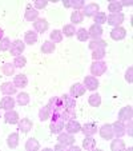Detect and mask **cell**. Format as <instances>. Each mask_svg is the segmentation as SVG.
Wrapping results in <instances>:
<instances>
[{"mask_svg":"<svg viewBox=\"0 0 133 151\" xmlns=\"http://www.w3.org/2000/svg\"><path fill=\"white\" fill-rule=\"evenodd\" d=\"M47 107L49 109L51 114H53V112H61L63 110H64V102H63L61 98L53 96V98H51V99H49Z\"/></svg>","mask_w":133,"mask_h":151,"instance_id":"6da1fadb","label":"cell"},{"mask_svg":"<svg viewBox=\"0 0 133 151\" xmlns=\"http://www.w3.org/2000/svg\"><path fill=\"white\" fill-rule=\"evenodd\" d=\"M105 71H107V63L101 62V60H96V62L92 63L91 74L93 75V76H101Z\"/></svg>","mask_w":133,"mask_h":151,"instance_id":"7a4b0ae2","label":"cell"},{"mask_svg":"<svg viewBox=\"0 0 133 151\" xmlns=\"http://www.w3.org/2000/svg\"><path fill=\"white\" fill-rule=\"evenodd\" d=\"M124 19H125V16H124V14H110L109 16L107 17V22H108V24H110V26H113V27H120V24L124 22Z\"/></svg>","mask_w":133,"mask_h":151,"instance_id":"3957f363","label":"cell"},{"mask_svg":"<svg viewBox=\"0 0 133 151\" xmlns=\"http://www.w3.org/2000/svg\"><path fill=\"white\" fill-rule=\"evenodd\" d=\"M112 130H113V137H116V138H121L127 134L125 124L122 122H120V120H117V122H115L112 124Z\"/></svg>","mask_w":133,"mask_h":151,"instance_id":"277c9868","label":"cell"},{"mask_svg":"<svg viewBox=\"0 0 133 151\" xmlns=\"http://www.w3.org/2000/svg\"><path fill=\"white\" fill-rule=\"evenodd\" d=\"M85 86L81 84V83H75L73 86L71 87V91H69V95L72 98H80L85 94Z\"/></svg>","mask_w":133,"mask_h":151,"instance_id":"5b68a950","label":"cell"},{"mask_svg":"<svg viewBox=\"0 0 133 151\" xmlns=\"http://www.w3.org/2000/svg\"><path fill=\"white\" fill-rule=\"evenodd\" d=\"M132 115H133V110L130 106H127V107H122L119 112V120L122 123L128 122V120L132 119Z\"/></svg>","mask_w":133,"mask_h":151,"instance_id":"8992f818","label":"cell"},{"mask_svg":"<svg viewBox=\"0 0 133 151\" xmlns=\"http://www.w3.org/2000/svg\"><path fill=\"white\" fill-rule=\"evenodd\" d=\"M24 48H26V44H24L21 40H15L14 43L11 44V54L15 55V56H19V55L23 54Z\"/></svg>","mask_w":133,"mask_h":151,"instance_id":"52a82bcc","label":"cell"},{"mask_svg":"<svg viewBox=\"0 0 133 151\" xmlns=\"http://www.w3.org/2000/svg\"><path fill=\"white\" fill-rule=\"evenodd\" d=\"M57 140H59V143L67 146V147H69L71 145H73L75 143V138L72 137V134H68V132H63V134L60 132Z\"/></svg>","mask_w":133,"mask_h":151,"instance_id":"ba28073f","label":"cell"},{"mask_svg":"<svg viewBox=\"0 0 133 151\" xmlns=\"http://www.w3.org/2000/svg\"><path fill=\"white\" fill-rule=\"evenodd\" d=\"M125 36H127V29L122 27H115L110 31V37L113 40H122Z\"/></svg>","mask_w":133,"mask_h":151,"instance_id":"9c48e42d","label":"cell"},{"mask_svg":"<svg viewBox=\"0 0 133 151\" xmlns=\"http://www.w3.org/2000/svg\"><path fill=\"white\" fill-rule=\"evenodd\" d=\"M84 86H85V88H87V90L95 91V90L99 88V80H97L95 76H85Z\"/></svg>","mask_w":133,"mask_h":151,"instance_id":"30bf717a","label":"cell"},{"mask_svg":"<svg viewBox=\"0 0 133 151\" xmlns=\"http://www.w3.org/2000/svg\"><path fill=\"white\" fill-rule=\"evenodd\" d=\"M81 131L84 132L85 137H93V135L96 134V131H97V126H96V123H93V122H91V123H85V124L83 126Z\"/></svg>","mask_w":133,"mask_h":151,"instance_id":"8fae6325","label":"cell"},{"mask_svg":"<svg viewBox=\"0 0 133 151\" xmlns=\"http://www.w3.org/2000/svg\"><path fill=\"white\" fill-rule=\"evenodd\" d=\"M99 9H100L99 4H96V3H91V4H88V6H85V7H84V12H83V15H84V16H87V17L95 16V15H96L97 12H99Z\"/></svg>","mask_w":133,"mask_h":151,"instance_id":"7c38bea8","label":"cell"},{"mask_svg":"<svg viewBox=\"0 0 133 151\" xmlns=\"http://www.w3.org/2000/svg\"><path fill=\"white\" fill-rule=\"evenodd\" d=\"M102 27L99 26V24H92L91 28L88 29V34H89V37H92V39H100V36L102 35Z\"/></svg>","mask_w":133,"mask_h":151,"instance_id":"4fadbf2b","label":"cell"},{"mask_svg":"<svg viewBox=\"0 0 133 151\" xmlns=\"http://www.w3.org/2000/svg\"><path fill=\"white\" fill-rule=\"evenodd\" d=\"M100 135H101V138H104V139L107 140H110L112 138H113V130H112V124H104L101 128H100Z\"/></svg>","mask_w":133,"mask_h":151,"instance_id":"5bb4252c","label":"cell"},{"mask_svg":"<svg viewBox=\"0 0 133 151\" xmlns=\"http://www.w3.org/2000/svg\"><path fill=\"white\" fill-rule=\"evenodd\" d=\"M4 119H6V123H8V124H16V123H19V114L14 110H8L4 115Z\"/></svg>","mask_w":133,"mask_h":151,"instance_id":"9a60e30c","label":"cell"},{"mask_svg":"<svg viewBox=\"0 0 133 151\" xmlns=\"http://www.w3.org/2000/svg\"><path fill=\"white\" fill-rule=\"evenodd\" d=\"M65 128H67V132L68 134H76V132H79L80 130H81V124H80L77 120H68V123H67V126H65Z\"/></svg>","mask_w":133,"mask_h":151,"instance_id":"2e32d148","label":"cell"},{"mask_svg":"<svg viewBox=\"0 0 133 151\" xmlns=\"http://www.w3.org/2000/svg\"><path fill=\"white\" fill-rule=\"evenodd\" d=\"M33 27H35V31L36 32L43 34V32H46L47 29H48V22H47L46 19H37V20H35Z\"/></svg>","mask_w":133,"mask_h":151,"instance_id":"e0dca14e","label":"cell"},{"mask_svg":"<svg viewBox=\"0 0 133 151\" xmlns=\"http://www.w3.org/2000/svg\"><path fill=\"white\" fill-rule=\"evenodd\" d=\"M32 126H33V123H32L28 118H24V119L19 120V130L21 132H24V134H27V132L31 131Z\"/></svg>","mask_w":133,"mask_h":151,"instance_id":"ac0fdd59","label":"cell"},{"mask_svg":"<svg viewBox=\"0 0 133 151\" xmlns=\"http://www.w3.org/2000/svg\"><path fill=\"white\" fill-rule=\"evenodd\" d=\"M0 107L1 109H4V110H12L15 107V100H14V98H11L9 95H7V96H4L3 99L0 100Z\"/></svg>","mask_w":133,"mask_h":151,"instance_id":"d6986e66","label":"cell"},{"mask_svg":"<svg viewBox=\"0 0 133 151\" xmlns=\"http://www.w3.org/2000/svg\"><path fill=\"white\" fill-rule=\"evenodd\" d=\"M39 19V12H37V9L32 8L31 4H28L27 6V11H26V20H28V22H35V20Z\"/></svg>","mask_w":133,"mask_h":151,"instance_id":"ffe728a7","label":"cell"},{"mask_svg":"<svg viewBox=\"0 0 133 151\" xmlns=\"http://www.w3.org/2000/svg\"><path fill=\"white\" fill-rule=\"evenodd\" d=\"M0 90H1V92H3L4 95H14L15 92H16V87H15V84L11 82L3 83L1 87H0Z\"/></svg>","mask_w":133,"mask_h":151,"instance_id":"44dd1931","label":"cell"},{"mask_svg":"<svg viewBox=\"0 0 133 151\" xmlns=\"http://www.w3.org/2000/svg\"><path fill=\"white\" fill-rule=\"evenodd\" d=\"M89 48L92 51H96V50H105L107 48V42L101 39H95L89 43Z\"/></svg>","mask_w":133,"mask_h":151,"instance_id":"7402d4cb","label":"cell"},{"mask_svg":"<svg viewBox=\"0 0 133 151\" xmlns=\"http://www.w3.org/2000/svg\"><path fill=\"white\" fill-rule=\"evenodd\" d=\"M14 84H15V87H26L27 84H28V79H27V76L26 75H23V74H19V75H16L15 76V79H14Z\"/></svg>","mask_w":133,"mask_h":151,"instance_id":"603a6c76","label":"cell"},{"mask_svg":"<svg viewBox=\"0 0 133 151\" xmlns=\"http://www.w3.org/2000/svg\"><path fill=\"white\" fill-rule=\"evenodd\" d=\"M49 130H51L52 134H60V132L64 130V120H57V122H52L49 126Z\"/></svg>","mask_w":133,"mask_h":151,"instance_id":"cb8c5ba5","label":"cell"},{"mask_svg":"<svg viewBox=\"0 0 133 151\" xmlns=\"http://www.w3.org/2000/svg\"><path fill=\"white\" fill-rule=\"evenodd\" d=\"M24 42H26L27 44H29V46L35 44V43L37 42V34H36V31H27L26 34H24Z\"/></svg>","mask_w":133,"mask_h":151,"instance_id":"d4e9b609","label":"cell"},{"mask_svg":"<svg viewBox=\"0 0 133 151\" xmlns=\"http://www.w3.org/2000/svg\"><path fill=\"white\" fill-rule=\"evenodd\" d=\"M61 118L64 120H73V119H76V110H75V109H64L61 111Z\"/></svg>","mask_w":133,"mask_h":151,"instance_id":"484cf974","label":"cell"},{"mask_svg":"<svg viewBox=\"0 0 133 151\" xmlns=\"http://www.w3.org/2000/svg\"><path fill=\"white\" fill-rule=\"evenodd\" d=\"M61 99L64 102V109H75L76 107V100L71 95H63Z\"/></svg>","mask_w":133,"mask_h":151,"instance_id":"4316f807","label":"cell"},{"mask_svg":"<svg viewBox=\"0 0 133 151\" xmlns=\"http://www.w3.org/2000/svg\"><path fill=\"white\" fill-rule=\"evenodd\" d=\"M7 145H8L9 148H16L19 146V134L17 132H14L11 134L8 138H7Z\"/></svg>","mask_w":133,"mask_h":151,"instance_id":"83f0119b","label":"cell"},{"mask_svg":"<svg viewBox=\"0 0 133 151\" xmlns=\"http://www.w3.org/2000/svg\"><path fill=\"white\" fill-rule=\"evenodd\" d=\"M124 148H125V143L120 138H116V139L112 140V143H110V150L112 151H122Z\"/></svg>","mask_w":133,"mask_h":151,"instance_id":"f1b7e54d","label":"cell"},{"mask_svg":"<svg viewBox=\"0 0 133 151\" xmlns=\"http://www.w3.org/2000/svg\"><path fill=\"white\" fill-rule=\"evenodd\" d=\"M83 147L89 151L95 150V147H96V139H93L92 137H85V139L83 140Z\"/></svg>","mask_w":133,"mask_h":151,"instance_id":"f546056e","label":"cell"},{"mask_svg":"<svg viewBox=\"0 0 133 151\" xmlns=\"http://www.w3.org/2000/svg\"><path fill=\"white\" fill-rule=\"evenodd\" d=\"M122 9V6L120 1H116V0H112L108 6V11L112 12V14H120Z\"/></svg>","mask_w":133,"mask_h":151,"instance_id":"4dcf8cb0","label":"cell"},{"mask_svg":"<svg viewBox=\"0 0 133 151\" xmlns=\"http://www.w3.org/2000/svg\"><path fill=\"white\" fill-rule=\"evenodd\" d=\"M40 148V143L37 142L35 138H31V139L27 140L26 143V150L27 151H37Z\"/></svg>","mask_w":133,"mask_h":151,"instance_id":"1f68e13d","label":"cell"},{"mask_svg":"<svg viewBox=\"0 0 133 151\" xmlns=\"http://www.w3.org/2000/svg\"><path fill=\"white\" fill-rule=\"evenodd\" d=\"M55 51V43H52L51 40H47V42L43 43V46H41V52L43 54H52V52Z\"/></svg>","mask_w":133,"mask_h":151,"instance_id":"d6a6232c","label":"cell"},{"mask_svg":"<svg viewBox=\"0 0 133 151\" xmlns=\"http://www.w3.org/2000/svg\"><path fill=\"white\" fill-rule=\"evenodd\" d=\"M88 102H89V104L92 107H99L101 104V96L99 94H92L91 96L88 98Z\"/></svg>","mask_w":133,"mask_h":151,"instance_id":"836d02e7","label":"cell"},{"mask_svg":"<svg viewBox=\"0 0 133 151\" xmlns=\"http://www.w3.org/2000/svg\"><path fill=\"white\" fill-rule=\"evenodd\" d=\"M49 37H51L52 43H60L63 40V32L60 29H53L51 32V35H49Z\"/></svg>","mask_w":133,"mask_h":151,"instance_id":"e575fe53","label":"cell"},{"mask_svg":"<svg viewBox=\"0 0 133 151\" xmlns=\"http://www.w3.org/2000/svg\"><path fill=\"white\" fill-rule=\"evenodd\" d=\"M83 20H84V15H83V12H80V11L72 12V15H71V22L72 23L79 24V23H83Z\"/></svg>","mask_w":133,"mask_h":151,"instance_id":"d590c367","label":"cell"},{"mask_svg":"<svg viewBox=\"0 0 133 151\" xmlns=\"http://www.w3.org/2000/svg\"><path fill=\"white\" fill-rule=\"evenodd\" d=\"M27 64V59L23 56V55H19V56H15V60H14V66L17 67V68H23L26 67Z\"/></svg>","mask_w":133,"mask_h":151,"instance_id":"8d00e7d4","label":"cell"},{"mask_svg":"<svg viewBox=\"0 0 133 151\" xmlns=\"http://www.w3.org/2000/svg\"><path fill=\"white\" fill-rule=\"evenodd\" d=\"M76 36L77 39L80 40V42H87L88 39H89V34H88V29L85 28H80L76 31Z\"/></svg>","mask_w":133,"mask_h":151,"instance_id":"74e56055","label":"cell"},{"mask_svg":"<svg viewBox=\"0 0 133 151\" xmlns=\"http://www.w3.org/2000/svg\"><path fill=\"white\" fill-rule=\"evenodd\" d=\"M49 116H51V111H49V109L47 107V106H44L43 109H40L39 111V118L41 122H44V120L49 119Z\"/></svg>","mask_w":133,"mask_h":151,"instance_id":"f35d334b","label":"cell"},{"mask_svg":"<svg viewBox=\"0 0 133 151\" xmlns=\"http://www.w3.org/2000/svg\"><path fill=\"white\" fill-rule=\"evenodd\" d=\"M17 103L20 106H27L29 103V95L27 92H20L17 95Z\"/></svg>","mask_w":133,"mask_h":151,"instance_id":"ab89813d","label":"cell"},{"mask_svg":"<svg viewBox=\"0 0 133 151\" xmlns=\"http://www.w3.org/2000/svg\"><path fill=\"white\" fill-rule=\"evenodd\" d=\"M61 32L65 35V36L71 37V36H73V35L76 34V29H75L73 24H67V26H64V28H63Z\"/></svg>","mask_w":133,"mask_h":151,"instance_id":"60d3db41","label":"cell"},{"mask_svg":"<svg viewBox=\"0 0 133 151\" xmlns=\"http://www.w3.org/2000/svg\"><path fill=\"white\" fill-rule=\"evenodd\" d=\"M95 24H99V26H101V24L107 23V15L104 14V12H97L96 15H95Z\"/></svg>","mask_w":133,"mask_h":151,"instance_id":"b9f144b4","label":"cell"},{"mask_svg":"<svg viewBox=\"0 0 133 151\" xmlns=\"http://www.w3.org/2000/svg\"><path fill=\"white\" fill-rule=\"evenodd\" d=\"M15 68H16V67L14 66V63H6L1 70H3V72L7 75V76H11V75H14Z\"/></svg>","mask_w":133,"mask_h":151,"instance_id":"7bdbcfd3","label":"cell"},{"mask_svg":"<svg viewBox=\"0 0 133 151\" xmlns=\"http://www.w3.org/2000/svg\"><path fill=\"white\" fill-rule=\"evenodd\" d=\"M69 6H71V8H75V9L84 8L85 0H69Z\"/></svg>","mask_w":133,"mask_h":151,"instance_id":"ee69618b","label":"cell"},{"mask_svg":"<svg viewBox=\"0 0 133 151\" xmlns=\"http://www.w3.org/2000/svg\"><path fill=\"white\" fill-rule=\"evenodd\" d=\"M11 48V40L8 37H3L0 40V51H7Z\"/></svg>","mask_w":133,"mask_h":151,"instance_id":"f6af8a7d","label":"cell"},{"mask_svg":"<svg viewBox=\"0 0 133 151\" xmlns=\"http://www.w3.org/2000/svg\"><path fill=\"white\" fill-rule=\"evenodd\" d=\"M104 56H105V50H96V51H93V54H92V59H93V62H96V60H101Z\"/></svg>","mask_w":133,"mask_h":151,"instance_id":"bcb514c9","label":"cell"},{"mask_svg":"<svg viewBox=\"0 0 133 151\" xmlns=\"http://www.w3.org/2000/svg\"><path fill=\"white\" fill-rule=\"evenodd\" d=\"M47 4H48V1H47V0H36V1H35V9L46 8Z\"/></svg>","mask_w":133,"mask_h":151,"instance_id":"7dc6e473","label":"cell"},{"mask_svg":"<svg viewBox=\"0 0 133 151\" xmlns=\"http://www.w3.org/2000/svg\"><path fill=\"white\" fill-rule=\"evenodd\" d=\"M125 79H127L128 83H132L133 82V68L132 67H129L127 71V74H125Z\"/></svg>","mask_w":133,"mask_h":151,"instance_id":"c3c4849f","label":"cell"},{"mask_svg":"<svg viewBox=\"0 0 133 151\" xmlns=\"http://www.w3.org/2000/svg\"><path fill=\"white\" fill-rule=\"evenodd\" d=\"M121 6L122 7H132L133 6V1H132V0H122Z\"/></svg>","mask_w":133,"mask_h":151,"instance_id":"681fc988","label":"cell"},{"mask_svg":"<svg viewBox=\"0 0 133 151\" xmlns=\"http://www.w3.org/2000/svg\"><path fill=\"white\" fill-rule=\"evenodd\" d=\"M55 150H65V148H67V146H64V145H61V143H60V145H56L55 146Z\"/></svg>","mask_w":133,"mask_h":151,"instance_id":"f907efd6","label":"cell"},{"mask_svg":"<svg viewBox=\"0 0 133 151\" xmlns=\"http://www.w3.org/2000/svg\"><path fill=\"white\" fill-rule=\"evenodd\" d=\"M69 150H71V151H80V147H77V146H73V145H71V146H69Z\"/></svg>","mask_w":133,"mask_h":151,"instance_id":"816d5d0a","label":"cell"},{"mask_svg":"<svg viewBox=\"0 0 133 151\" xmlns=\"http://www.w3.org/2000/svg\"><path fill=\"white\" fill-rule=\"evenodd\" d=\"M3 35H4V31H3V28H0V40L3 39Z\"/></svg>","mask_w":133,"mask_h":151,"instance_id":"f5cc1de1","label":"cell"}]
</instances>
